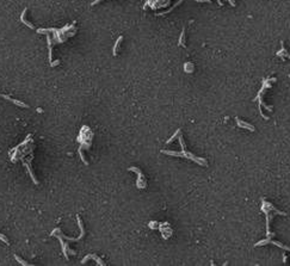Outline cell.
Here are the masks:
<instances>
[{"label":"cell","instance_id":"1","mask_svg":"<svg viewBox=\"0 0 290 266\" xmlns=\"http://www.w3.org/2000/svg\"><path fill=\"white\" fill-rule=\"evenodd\" d=\"M88 259H95V260H96V261H97L98 264H100V265H103V266L105 265V262H104V261H102V259H100V258H99L98 255H96V254H88V255H86V257H85V258L82 259L81 264H85V262H86V261H87Z\"/></svg>","mask_w":290,"mask_h":266},{"label":"cell","instance_id":"2","mask_svg":"<svg viewBox=\"0 0 290 266\" xmlns=\"http://www.w3.org/2000/svg\"><path fill=\"white\" fill-rule=\"evenodd\" d=\"M237 122H238V126L241 127V128H246V129H248L249 131H254V130H256V128L253 127L252 124H249V123H246V122H244V121H240L239 118H237Z\"/></svg>","mask_w":290,"mask_h":266},{"label":"cell","instance_id":"3","mask_svg":"<svg viewBox=\"0 0 290 266\" xmlns=\"http://www.w3.org/2000/svg\"><path fill=\"white\" fill-rule=\"evenodd\" d=\"M26 10H28V9H25V10L23 11V13H22V16H21V19H22V22H23L25 25H28V26H29V28H31V29H35V26H33L31 23H29V22L24 18V17H25V13H26Z\"/></svg>","mask_w":290,"mask_h":266},{"label":"cell","instance_id":"4","mask_svg":"<svg viewBox=\"0 0 290 266\" xmlns=\"http://www.w3.org/2000/svg\"><path fill=\"white\" fill-rule=\"evenodd\" d=\"M123 41V36H119L118 37V40L116 41V43H115V45H114V56H116L117 55V48L119 47V44H121V42Z\"/></svg>","mask_w":290,"mask_h":266},{"label":"cell","instance_id":"5","mask_svg":"<svg viewBox=\"0 0 290 266\" xmlns=\"http://www.w3.org/2000/svg\"><path fill=\"white\" fill-rule=\"evenodd\" d=\"M14 258H16V259H17V260H18V261H19V262H21V264H23V265H29V264H28V262H25V261H23V260H22V259H21V258H19V257H18V255H17V254H14Z\"/></svg>","mask_w":290,"mask_h":266},{"label":"cell","instance_id":"6","mask_svg":"<svg viewBox=\"0 0 290 266\" xmlns=\"http://www.w3.org/2000/svg\"><path fill=\"white\" fill-rule=\"evenodd\" d=\"M60 63V60H56V61H54V62H50V66L51 67H55V66H58Z\"/></svg>","mask_w":290,"mask_h":266}]
</instances>
